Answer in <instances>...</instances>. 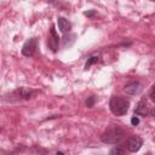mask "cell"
<instances>
[{
    "mask_svg": "<svg viewBox=\"0 0 155 155\" xmlns=\"http://www.w3.org/2000/svg\"><path fill=\"white\" fill-rule=\"evenodd\" d=\"M56 155H64V154H63L62 151H57V154H56Z\"/></svg>",
    "mask_w": 155,
    "mask_h": 155,
    "instance_id": "cell-16",
    "label": "cell"
},
{
    "mask_svg": "<svg viewBox=\"0 0 155 155\" xmlns=\"http://www.w3.org/2000/svg\"><path fill=\"white\" fill-rule=\"evenodd\" d=\"M124 91H125L127 94L134 96V94H138V93L142 91V85H140V82H138V81H131V82H128V84L125 85Z\"/></svg>",
    "mask_w": 155,
    "mask_h": 155,
    "instance_id": "cell-7",
    "label": "cell"
},
{
    "mask_svg": "<svg viewBox=\"0 0 155 155\" xmlns=\"http://www.w3.org/2000/svg\"><path fill=\"white\" fill-rule=\"evenodd\" d=\"M57 23H58V28H59V30H61L62 33L67 34V33L70 31V29H71V23H70L67 18H64V17H58Z\"/></svg>",
    "mask_w": 155,
    "mask_h": 155,
    "instance_id": "cell-8",
    "label": "cell"
},
{
    "mask_svg": "<svg viewBox=\"0 0 155 155\" xmlns=\"http://www.w3.org/2000/svg\"><path fill=\"white\" fill-rule=\"evenodd\" d=\"M94 102H96V97H94V96H90V97L86 99V107L92 108V107L94 105Z\"/></svg>",
    "mask_w": 155,
    "mask_h": 155,
    "instance_id": "cell-12",
    "label": "cell"
},
{
    "mask_svg": "<svg viewBox=\"0 0 155 155\" xmlns=\"http://www.w3.org/2000/svg\"><path fill=\"white\" fill-rule=\"evenodd\" d=\"M58 44H59L58 34L56 33L54 25H51L50 35H48V40H47V45H48V47L51 48L52 52H57V50H58Z\"/></svg>",
    "mask_w": 155,
    "mask_h": 155,
    "instance_id": "cell-5",
    "label": "cell"
},
{
    "mask_svg": "<svg viewBox=\"0 0 155 155\" xmlns=\"http://www.w3.org/2000/svg\"><path fill=\"white\" fill-rule=\"evenodd\" d=\"M38 48V39L36 38H30L27 40L22 47V54L25 57H31Z\"/></svg>",
    "mask_w": 155,
    "mask_h": 155,
    "instance_id": "cell-4",
    "label": "cell"
},
{
    "mask_svg": "<svg viewBox=\"0 0 155 155\" xmlns=\"http://www.w3.org/2000/svg\"><path fill=\"white\" fill-rule=\"evenodd\" d=\"M99 61V57L98 56H92V57H90L88 58V61L86 62V64H85V69H88L92 64H94V63H97Z\"/></svg>",
    "mask_w": 155,
    "mask_h": 155,
    "instance_id": "cell-10",
    "label": "cell"
},
{
    "mask_svg": "<svg viewBox=\"0 0 155 155\" xmlns=\"http://www.w3.org/2000/svg\"><path fill=\"white\" fill-rule=\"evenodd\" d=\"M109 155H125V150L122 148H120V147H114L110 150Z\"/></svg>",
    "mask_w": 155,
    "mask_h": 155,
    "instance_id": "cell-11",
    "label": "cell"
},
{
    "mask_svg": "<svg viewBox=\"0 0 155 155\" xmlns=\"http://www.w3.org/2000/svg\"><path fill=\"white\" fill-rule=\"evenodd\" d=\"M131 124H132L133 126H137V125L139 124V119H138L137 116H133V117L131 119Z\"/></svg>",
    "mask_w": 155,
    "mask_h": 155,
    "instance_id": "cell-14",
    "label": "cell"
},
{
    "mask_svg": "<svg viewBox=\"0 0 155 155\" xmlns=\"http://www.w3.org/2000/svg\"><path fill=\"white\" fill-rule=\"evenodd\" d=\"M124 136H125L124 130L121 127L114 126V127H110V128L105 130L103 132V134L101 136V139L105 144H117L122 140Z\"/></svg>",
    "mask_w": 155,
    "mask_h": 155,
    "instance_id": "cell-2",
    "label": "cell"
},
{
    "mask_svg": "<svg viewBox=\"0 0 155 155\" xmlns=\"http://www.w3.org/2000/svg\"><path fill=\"white\" fill-rule=\"evenodd\" d=\"M134 114L137 115H142V116H145L149 114V110H148V105L144 101H139L136 109H134Z\"/></svg>",
    "mask_w": 155,
    "mask_h": 155,
    "instance_id": "cell-9",
    "label": "cell"
},
{
    "mask_svg": "<svg viewBox=\"0 0 155 155\" xmlns=\"http://www.w3.org/2000/svg\"><path fill=\"white\" fill-rule=\"evenodd\" d=\"M84 15H85V16H87V17H93V16H96V15H97V12H96L94 10H90V11L84 12Z\"/></svg>",
    "mask_w": 155,
    "mask_h": 155,
    "instance_id": "cell-13",
    "label": "cell"
},
{
    "mask_svg": "<svg viewBox=\"0 0 155 155\" xmlns=\"http://www.w3.org/2000/svg\"><path fill=\"white\" fill-rule=\"evenodd\" d=\"M34 94V91L27 87H18L11 93H8V101L10 102H17L23 99H30Z\"/></svg>",
    "mask_w": 155,
    "mask_h": 155,
    "instance_id": "cell-3",
    "label": "cell"
},
{
    "mask_svg": "<svg viewBox=\"0 0 155 155\" xmlns=\"http://www.w3.org/2000/svg\"><path fill=\"white\" fill-rule=\"evenodd\" d=\"M150 99L155 103V90H153V91L150 92Z\"/></svg>",
    "mask_w": 155,
    "mask_h": 155,
    "instance_id": "cell-15",
    "label": "cell"
},
{
    "mask_svg": "<svg viewBox=\"0 0 155 155\" xmlns=\"http://www.w3.org/2000/svg\"><path fill=\"white\" fill-rule=\"evenodd\" d=\"M142 145H143V140L139 136H132L127 140V149L131 153H137L142 148Z\"/></svg>",
    "mask_w": 155,
    "mask_h": 155,
    "instance_id": "cell-6",
    "label": "cell"
},
{
    "mask_svg": "<svg viewBox=\"0 0 155 155\" xmlns=\"http://www.w3.org/2000/svg\"><path fill=\"white\" fill-rule=\"evenodd\" d=\"M110 111L116 116H122L128 111L130 101L121 96H113L109 102Z\"/></svg>",
    "mask_w": 155,
    "mask_h": 155,
    "instance_id": "cell-1",
    "label": "cell"
}]
</instances>
